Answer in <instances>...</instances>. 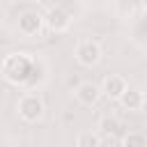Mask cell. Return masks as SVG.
Segmentation results:
<instances>
[{
	"label": "cell",
	"instance_id": "obj_1",
	"mask_svg": "<svg viewBox=\"0 0 147 147\" xmlns=\"http://www.w3.org/2000/svg\"><path fill=\"white\" fill-rule=\"evenodd\" d=\"M0 74L9 85H28L34 74V60L28 53H9L0 64Z\"/></svg>",
	"mask_w": 147,
	"mask_h": 147
},
{
	"label": "cell",
	"instance_id": "obj_2",
	"mask_svg": "<svg viewBox=\"0 0 147 147\" xmlns=\"http://www.w3.org/2000/svg\"><path fill=\"white\" fill-rule=\"evenodd\" d=\"M16 110H18V117H21L23 122L34 124V122H39V119L44 117L46 106H44V99H41L39 94H34V92H25V94L18 99Z\"/></svg>",
	"mask_w": 147,
	"mask_h": 147
},
{
	"label": "cell",
	"instance_id": "obj_3",
	"mask_svg": "<svg viewBox=\"0 0 147 147\" xmlns=\"http://www.w3.org/2000/svg\"><path fill=\"white\" fill-rule=\"evenodd\" d=\"M74 57L83 67H96L101 62V57H103V51H101L99 41H94V39H80L76 44V48H74Z\"/></svg>",
	"mask_w": 147,
	"mask_h": 147
},
{
	"label": "cell",
	"instance_id": "obj_4",
	"mask_svg": "<svg viewBox=\"0 0 147 147\" xmlns=\"http://www.w3.org/2000/svg\"><path fill=\"white\" fill-rule=\"evenodd\" d=\"M44 28L60 34V32H67L71 28V14L64 9V7H51L46 14H44Z\"/></svg>",
	"mask_w": 147,
	"mask_h": 147
},
{
	"label": "cell",
	"instance_id": "obj_5",
	"mask_svg": "<svg viewBox=\"0 0 147 147\" xmlns=\"http://www.w3.org/2000/svg\"><path fill=\"white\" fill-rule=\"evenodd\" d=\"M44 30V16L37 11H23L18 16V32L23 37H39Z\"/></svg>",
	"mask_w": 147,
	"mask_h": 147
},
{
	"label": "cell",
	"instance_id": "obj_6",
	"mask_svg": "<svg viewBox=\"0 0 147 147\" xmlns=\"http://www.w3.org/2000/svg\"><path fill=\"white\" fill-rule=\"evenodd\" d=\"M117 101L122 103L124 110L140 113V110L145 108V92H142L140 87H131V85H126V90L122 92V96H119Z\"/></svg>",
	"mask_w": 147,
	"mask_h": 147
},
{
	"label": "cell",
	"instance_id": "obj_7",
	"mask_svg": "<svg viewBox=\"0 0 147 147\" xmlns=\"http://www.w3.org/2000/svg\"><path fill=\"white\" fill-rule=\"evenodd\" d=\"M74 94H76V101L80 103V106H96V101L101 99V87L96 85V83H90V80H85V83H80L76 90H74Z\"/></svg>",
	"mask_w": 147,
	"mask_h": 147
},
{
	"label": "cell",
	"instance_id": "obj_8",
	"mask_svg": "<svg viewBox=\"0 0 147 147\" xmlns=\"http://www.w3.org/2000/svg\"><path fill=\"white\" fill-rule=\"evenodd\" d=\"M126 78L124 76H117V74H113V76H108L99 87H101V96H106V99H110V101H117L119 96H122V92L126 90Z\"/></svg>",
	"mask_w": 147,
	"mask_h": 147
},
{
	"label": "cell",
	"instance_id": "obj_9",
	"mask_svg": "<svg viewBox=\"0 0 147 147\" xmlns=\"http://www.w3.org/2000/svg\"><path fill=\"white\" fill-rule=\"evenodd\" d=\"M122 129V122H119V117H115V115H103L101 117V122H99V131L106 136L103 138V142H110V145H119V138H115L113 133L115 131H119Z\"/></svg>",
	"mask_w": 147,
	"mask_h": 147
},
{
	"label": "cell",
	"instance_id": "obj_10",
	"mask_svg": "<svg viewBox=\"0 0 147 147\" xmlns=\"http://www.w3.org/2000/svg\"><path fill=\"white\" fill-rule=\"evenodd\" d=\"M76 145L78 147H101L103 145V136H99V133H80L78 138H76Z\"/></svg>",
	"mask_w": 147,
	"mask_h": 147
},
{
	"label": "cell",
	"instance_id": "obj_11",
	"mask_svg": "<svg viewBox=\"0 0 147 147\" xmlns=\"http://www.w3.org/2000/svg\"><path fill=\"white\" fill-rule=\"evenodd\" d=\"M119 145H124V147H145L147 145V136L145 133H129V136L119 138Z\"/></svg>",
	"mask_w": 147,
	"mask_h": 147
}]
</instances>
